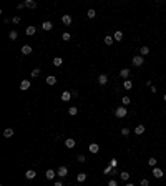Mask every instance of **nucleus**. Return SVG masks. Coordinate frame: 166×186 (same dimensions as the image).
Returning <instances> with one entry per match:
<instances>
[{
    "instance_id": "f03ea898",
    "label": "nucleus",
    "mask_w": 166,
    "mask_h": 186,
    "mask_svg": "<svg viewBox=\"0 0 166 186\" xmlns=\"http://www.w3.org/2000/svg\"><path fill=\"white\" fill-rule=\"evenodd\" d=\"M143 63H145V57H141V55L133 57V65L134 67H143Z\"/></svg>"
},
{
    "instance_id": "0eeeda50",
    "label": "nucleus",
    "mask_w": 166,
    "mask_h": 186,
    "mask_svg": "<svg viewBox=\"0 0 166 186\" xmlns=\"http://www.w3.org/2000/svg\"><path fill=\"white\" fill-rule=\"evenodd\" d=\"M75 140H73V138H68V140H65V146L66 148H68V150H71V148H75Z\"/></svg>"
},
{
    "instance_id": "2f4dec72",
    "label": "nucleus",
    "mask_w": 166,
    "mask_h": 186,
    "mask_svg": "<svg viewBox=\"0 0 166 186\" xmlns=\"http://www.w3.org/2000/svg\"><path fill=\"white\" fill-rule=\"evenodd\" d=\"M148 165L151 166V168H155V166H156V158H150L148 160Z\"/></svg>"
},
{
    "instance_id": "ddd939ff",
    "label": "nucleus",
    "mask_w": 166,
    "mask_h": 186,
    "mask_svg": "<svg viewBox=\"0 0 166 186\" xmlns=\"http://www.w3.org/2000/svg\"><path fill=\"white\" fill-rule=\"evenodd\" d=\"M145 133V126L143 125H138L136 128H134V135H138V136H141V135H143Z\"/></svg>"
},
{
    "instance_id": "9d476101",
    "label": "nucleus",
    "mask_w": 166,
    "mask_h": 186,
    "mask_svg": "<svg viewBox=\"0 0 166 186\" xmlns=\"http://www.w3.org/2000/svg\"><path fill=\"white\" fill-rule=\"evenodd\" d=\"M71 98V91H63L61 93V101H70Z\"/></svg>"
},
{
    "instance_id": "a878e982",
    "label": "nucleus",
    "mask_w": 166,
    "mask_h": 186,
    "mask_svg": "<svg viewBox=\"0 0 166 186\" xmlns=\"http://www.w3.org/2000/svg\"><path fill=\"white\" fill-rule=\"evenodd\" d=\"M53 65H55V67H61V65H63V60H61L60 57L53 58Z\"/></svg>"
},
{
    "instance_id": "a18cd8bd",
    "label": "nucleus",
    "mask_w": 166,
    "mask_h": 186,
    "mask_svg": "<svg viewBox=\"0 0 166 186\" xmlns=\"http://www.w3.org/2000/svg\"><path fill=\"white\" fill-rule=\"evenodd\" d=\"M163 100H164V101H166V93H164V96H163Z\"/></svg>"
},
{
    "instance_id": "2eb2a0df",
    "label": "nucleus",
    "mask_w": 166,
    "mask_h": 186,
    "mask_svg": "<svg viewBox=\"0 0 166 186\" xmlns=\"http://www.w3.org/2000/svg\"><path fill=\"white\" fill-rule=\"evenodd\" d=\"M42 28L48 32V30H52V28H53V23H52V22H43V23H42Z\"/></svg>"
},
{
    "instance_id": "a211bd4d",
    "label": "nucleus",
    "mask_w": 166,
    "mask_h": 186,
    "mask_svg": "<svg viewBox=\"0 0 166 186\" xmlns=\"http://www.w3.org/2000/svg\"><path fill=\"white\" fill-rule=\"evenodd\" d=\"M113 40H116V42H121L123 40V32H115V35H113Z\"/></svg>"
},
{
    "instance_id": "20e7f679",
    "label": "nucleus",
    "mask_w": 166,
    "mask_h": 186,
    "mask_svg": "<svg viewBox=\"0 0 166 186\" xmlns=\"http://www.w3.org/2000/svg\"><path fill=\"white\" fill-rule=\"evenodd\" d=\"M151 173H153V176H155V178H163V175H164L163 170H161V168H158V166H155Z\"/></svg>"
},
{
    "instance_id": "c03bdc74",
    "label": "nucleus",
    "mask_w": 166,
    "mask_h": 186,
    "mask_svg": "<svg viewBox=\"0 0 166 186\" xmlns=\"http://www.w3.org/2000/svg\"><path fill=\"white\" fill-rule=\"evenodd\" d=\"M125 186H134V184H133V183H126Z\"/></svg>"
},
{
    "instance_id": "cd10ccee",
    "label": "nucleus",
    "mask_w": 166,
    "mask_h": 186,
    "mask_svg": "<svg viewBox=\"0 0 166 186\" xmlns=\"http://www.w3.org/2000/svg\"><path fill=\"white\" fill-rule=\"evenodd\" d=\"M68 113H70L71 116H75V115L78 113V108H77V107H70V108H68Z\"/></svg>"
},
{
    "instance_id": "473e14b6",
    "label": "nucleus",
    "mask_w": 166,
    "mask_h": 186,
    "mask_svg": "<svg viewBox=\"0 0 166 186\" xmlns=\"http://www.w3.org/2000/svg\"><path fill=\"white\" fill-rule=\"evenodd\" d=\"M121 101H123V105H130V101H131V100H130V96H128V95H125Z\"/></svg>"
},
{
    "instance_id": "423d86ee",
    "label": "nucleus",
    "mask_w": 166,
    "mask_h": 186,
    "mask_svg": "<svg viewBox=\"0 0 166 186\" xmlns=\"http://www.w3.org/2000/svg\"><path fill=\"white\" fill-rule=\"evenodd\" d=\"M23 5H25L27 8H37V2H35V0H25Z\"/></svg>"
},
{
    "instance_id": "393cba45",
    "label": "nucleus",
    "mask_w": 166,
    "mask_h": 186,
    "mask_svg": "<svg viewBox=\"0 0 166 186\" xmlns=\"http://www.w3.org/2000/svg\"><path fill=\"white\" fill-rule=\"evenodd\" d=\"M17 37H18V33L15 32V30H10V33H8V38L14 42V40H17Z\"/></svg>"
},
{
    "instance_id": "72a5a7b5",
    "label": "nucleus",
    "mask_w": 166,
    "mask_h": 186,
    "mask_svg": "<svg viewBox=\"0 0 166 186\" xmlns=\"http://www.w3.org/2000/svg\"><path fill=\"white\" fill-rule=\"evenodd\" d=\"M38 75H40V68H35V70L32 72V78H37Z\"/></svg>"
},
{
    "instance_id": "f704fd0d",
    "label": "nucleus",
    "mask_w": 166,
    "mask_h": 186,
    "mask_svg": "<svg viewBox=\"0 0 166 186\" xmlns=\"http://www.w3.org/2000/svg\"><path fill=\"white\" fill-rule=\"evenodd\" d=\"M113 170H115V168H111V166L108 165L106 168H105V175H111V173H113Z\"/></svg>"
},
{
    "instance_id": "1a4fd4ad",
    "label": "nucleus",
    "mask_w": 166,
    "mask_h": 186,
    "mask_svg": "<svg viewBox=\"0 0 166 186\" xmlns=\"http://www.w3.org/2000/svg\"><path fill=\"white\" fill-rule=\"evenodd\" d=\"M98 83H100V85H106L108 83V77L105 75V73H101V75L98 77Z\"/></svg>"
},
{
    "instance_id": "f257e3e1",
    "label": "nucleus",
    "mask_w": 166,
    "mask_h": 186,
    "mask_svg": "<svg viewBox=\"0 0 166 186\" xmlns=\"http://www.w3.org/2000/svg\"><path fill=\"white\" fill-rule=\"evenodd\" d=\"M126 113H128L126 107H118V108L115 110V115H116V118H125V116H126Z\"/></svg>"
},
{
    "instance_id": "b1692460",
    "label": "nucleus",
    "mask_w": 166,
    "mask_h": 186,
    "mask_svg": "<svg viewBox=\"0 0 166 186\" xmlns=\"http://www.w3.org/2000/svg\"><path fill=\"white\" fill-rule=\"evenodd\" d=\"M35 32H37V27H33V25L27 27V35H35Z\"/></svg>"
},
{
    "instance_id": "4468645a",
    "label": "nucleus",
    "mask_w": 166,
    "mask_h": 186,
    "mask_svg": "<svg viewBox=\"0 0 166 186\" xmlns=\"http://www.w3.org/2000/svg\"><path fill=\"white\" fill-rule=\"evenodd\" d=\"M90 153H98V151H100V146H98L96 143H90Z\"/></svg>"
},
{
    "instance_id": "f3484780",
    "label": "nucleus",
    "mask_w": 166,
    "mask_h": 186,
    "mask_svg": "<svg viewBox=\"0 0 166 186\" xmlns=\"http://www.w3.org/2000/svg\"><path fill=\"white\" fill-rule=\"evenodd\" d=\"M3 136H5V138H12V136H14V130H12V128H5Z\"/></svg>"
},
{
    "instance_id": "9b49d317",
    "label": "nucleus",
    "mask_w": 166,
    "mask_h": 186,
    "mask_svg": "<svg viewBox=\"0 0 166 186\" xmlns=\"http://www.w3.org/2000/svg\"><path fill=\"white\" fill-rule=\"evenodd\" d=\"M55 176H57V171H53V170H47V173H45V178H47V179H53Z\"/></svg>"
},
{
    "instance_id": "ea45409f",
    "label": "nucleus",
    "mask_w": 166,
    "mask_h": 186,
    "mask_svg": "<svg viewBox=\"0 0 166 186\" xmlns=\"http://www.w3.org/2000/svg\"><path fill=\"white\" fill-rule=\"evenodd\" d=\"M12 22H14L15 25H17V23H20V17H14V18H12Z\"/></svg>"
},
{
    "instance_id": "c756f323",
    "label": "nucleus",
    "mask_w": 166,
    "mask_h": 186,
    "mask_svg": "<svg viewBox=\"0 0 166 186\" xmlns=\"http://www.w3.org/2000/svg\"><path fill=\"white\" fill-rule=\"evenodd\" d=\"M70 38H71V35H70V33H66V32L61 35V40H63V42H68Z\"/></svg>"
},
{
    "instance_id": "e433bc0d",
    "label": "nucleus",
    "mask_w": 166,
    "mask_h": 186,
    "mask_svg": "<svg viewBox=\"0 0 166 186\" xmlns=\"http://www.w3.org/2000/svg\"><path fill=\"white\" fill-rule=\"evenodd\" d=\"M141 186H150V181H148V179H146V178H143V179H141V183H140Z\"/></svg>"
},
{
    "instance_id": "bb28decb",
    "label": "nucleus",
    "mask_w": 166,
    "mask_h": 186,
    "mask_svg": "<svg viewBox=\"0 0 166 186\" xmlns=\"http://www.w3.org/2000/svg\"><path fill=\"white\" fill-rule=\"evenodd\" d=\"M140 53H141V57H145V55H148V53H150V48H148V47H141Z\"/></svg>"
},
{
    "instance_id": "37998d69",
    "label": "nucleus",
    "mask_w": 166,
    "mask_h": 186,
    "mask_svg": "<svg viewBox=\"0 0 166 186\" xmlns=\"http://www.w3.org/2000/svg\"><path fill=\"white\" fill-rule=\"evenodd\" d=\"M53 186H63V184H61V181H55V184Z\"/></svg>"
},
{
    "instance_id": "4be33fe9",
    "label": "nucleus",
    "mask_w": 166,
    "mask_h": 186,
    "mask_svg": "<svg viewBox=\"0 0 166 186\" xmlns=\"http://www.w3.org/2000/svg\"><path fill=\"white\" fill-rule=\"evenodd\" d=\"M85 179H87V175H85V173H78V175H77V181L78 183H83Z\"/></svg>"
},
{
    "instance_id": "c85d7f7f",
    "label": "nucleus",
    "mask_w": 166,
    "mask_h": 186,
    "mask_svg": "<svg viewBox=\"0 0 166 186\" xmlns=\"http://www.w3.org/2000/svg\"><path fill=\"white\" fill-rule=\"evenodd\" d=\"M87 15H88V18H95V15H96V12H95L93 8H90V10L87 12Z\"/></svg>"
},
{
    "instance_id": "a19ab883",
    "label": "nucleus",
    "mask_w": 166,
    "mask_h": 186,
    "mask_svg": "<svg viewBox=\"0 0 166 186\" xmlns=\"http://www.w3.org/2000/svg\"><path fill=\"white\" fill-rule=\"evenodd\" d=\"M78 161H80V163H85V161H87V158H85L83 154H80V156H78Z\"/></svg>"
},
{
    "instance_id": "5701e85b",
    "label": "nucleus",
    "mask_w": 166,
    "mask_h": 186,
    "mask_svg": "<svg viewBox=\"0 0 166 186\" xmlns=\"http://www.w3.org/2000/svg\"><path fill=\"white\" fill-rule=\"evenodd\" d=\"M120 178L123 179V181H128V179H130V173H128V171H121Z\"/></svg>"
},
{
    "instance_id": "39448f33",
    "label": "nucleus",
    "mask_w": 166,
    "mask_h": 186,
    "mask_svg": "<svg viewBox=\"0 0 166 186\" xmlns=\"http://www.w3.org/2000/svg\"><path fill=\"white\" fill-rule=\"evenodd\" d=\"M30 85H32V83H30V80H22V83H20V90H22V91L28 90V88H30Z\"/></svg>"
},
{
    "instance_id": "6ab92c4d",
    "label": "nucleus",
    "mask_w": 166,
    "mask_h": 186,
    "mask_svg": "<svg viewBox=\"0 0 166 186\" xmlns=\"http://www.w3.org/2000/svg\"><path fill=\"white\" fill-rule=\"evenodd\" d=\"M123 86H125V90H131L133 88V82L131 80H125V82H123Z\"/></svg>"
},
{
    "instance_id": "79ce46f5",
    "label": "nucleus",
    "mask_w": 166,
    "mask_h": 186,
    "mask_svg": "<svg viewBox=\"0 0 166 186\" xmlns=\"http://www.w3.org/2000/svg\"><path fill=\"white\" fill-rule=\"evenodd\" d=\"M71 96H78V91L77 90H71Z\"/></svg>"
},
{
    "instance_id": "7ed1b4c3",
    "label": "nucleus",
    "mask_w": 166,
    "mask_h": 186,
    "mask_svg": "<svg viewBox=\"0 0 166 186\" xmlns=\"http://www.w3.org/2000/svg\"><path fill=\"white\" fill-rule=\"evenodd\" d=\"M57 175L60 178H65L66 175H68V168H66V166H60V168L57 170Z\"/></svg>"
},
{
    "instance_id": "f8f14e48",
    "label": "nucleus",
    "mask_w": 166,
    "mask_h": 186,
    "mask_svg": "<svg viewBox=\"0 0 166 186\" xmlns=\"http://www.w3.org/2000/svg\"><path fill=\"white\" fill-rule=\"evenodd\" d=\"M120 77L125 78V80H128V78H130V70H128V68H123V70L120 72Z\"/></svg>"
},
{
    "instance_id": "dca6fc26",
    "label": "nucleus",
    "mask_w": 166,
    "mask_h": 186,
    "mask_svg": "<svg viewBox=\"0 0 166 186\" xmlns=\"http://www.w3.org/2000/svg\"><path fill=\"white\" fill-rule=\"evenodd\" d=\"M22 53L23 55H30V53H32V47H30V45H23L22 47Z\"/></svg>"
},
{
    "instance_id": "6e6552de",
    "label": "nucleus",
    "mask_w": 166,
    "mask_h": 186,
    "mask_svg": "<svg viewBox=\"0 0 166 186\" xmlns=\"http://www.w3.org/2000/svg\"><path fill=\"white\" fill-rule=\"evenodd\" d=\"M61 22L65 23V25H71V15H68V14H65L63 17H61Z\"/></svg>"
},
{
    "instance_id": "4c0bfd02",
    "label": "nucleus",
    "mask_w": 166,
    "mask_h": 186,
    "mask_svg": "<svg viewBox=\"0 0 166 186\" xmlns=\"http://www.w3.org/2000/svg\"><path fill=\"white\" fill-rule=\"evenodd\" d=\"M121 135H123V136H128V135H130V130H128V128H123V130H121Z\"/></svg>"
},
{
    "instance_id": "412c9836",
    "label": "nucleus",
    "mask_w": 166,
    "mask_h": 186,
    "mask_svg": "<svg viewBox=\"0 0 166 186\" xmlns=\"http://www.w3.org/2000/svg\"><path fill=\"white\" fill-rule=\"evenodd\" d=\"M25 176H27V179H33V178L37 176V173H35L33 170H28V171L25 173Z\"/></svg>"
},
{
    "instance_id": "7c9ffc66",
    "label": "nucleus",
    "mask_w": 166,
    "mask_h": 186,
    "mask_svg": "<svg viewBox=\"0 0 166 186\" xmlns=\"http://www.w3.org/2000/svg\"><path fill=\"white\" fill-rule=\"evenodd\" d=\"M113 42H115V40H113V37H110V35H108V37H105V43H106V45H111Z\"/></svg>"
},
{
    "instance_id": "c9c22d12",
    "label": "nucleus",
    "mask_w": 166,
    "mask_h": 186,
    "mask_svg": "<svg viewBox=\"0 0 166 186\" xmlns=\"http://www.w3.org/2000/svg\"><path fill=\"white\" fill-rule=\"evenodd\" d=\"M110 166H111V168H116V166H118V161H116V158H113L111 161H110Z\"/></svg>"
},
{
    "instance_id": "58836bf2",
    "label": "nucleus",
    "mask_w": 166,
    "mask_h": 186,
    "mask_svg": "<svg viewBox=\"0 0 166 186\" xmlns=\"http://www.w3.org/2000/svg\"><path fill=\"white\" fill-rule=\"evenodd\" d=\"M108 186H118V183H116L115 179H110V181H108Z\"/></svg>"
},
{
    "instance_id": "aec40b11",
    "label": "nucleus",
    "mask_w": 166,
    "mask_h": 186,
    "mask_svg": "<svg viewBox=\"0 0 166 186\" xmlns=\"http://www.w3.org/2000/svg\"><path fill=\"white\" fill-rule=\"evenodd\" d=\"M45 82H47V85H55V83H57V78H55L53 75H50V77H47Z\"/></svg>"
}]
</instances>
